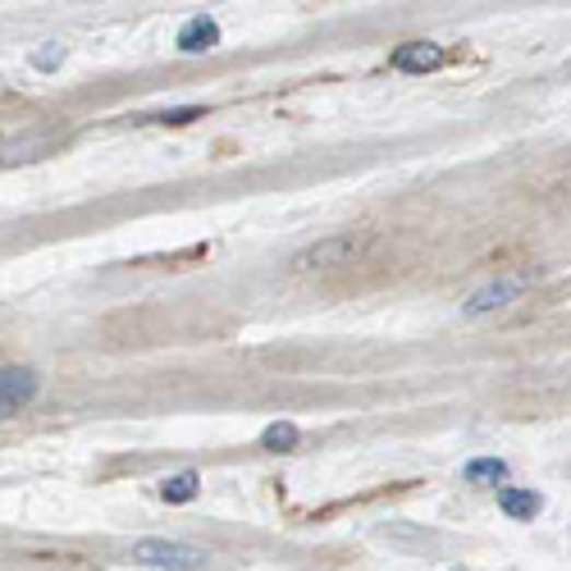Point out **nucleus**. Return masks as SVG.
<instances>
[{"instance_id": "3", "label": "nucleus", "mask_w": 571, "mask_h": 571, "mask_svg": "<svg viewBox=\"0 0 571 571\" xmlns=\"http://www.w3.org/2000/svg\"><path fill=\"white\" fill-rule=\"evenodd\" d=\"M361 252H366V238H361V233H329V238H316L311 247H302V252L293 256V270L311 275V270L352 266Z\"/></svg>"}, {"instance_id": "9", "label": "nucleus", "mask_w": 571, "mask_h": 571, "mask_svg": "<svg viewBox=\"0 0 571 571\" xmlns=\"http://www.w3.org/2000/svg\"><path fill=\"white\" fill-rule=\"evenodd\" d=\"M298 444H302V430L293 421H270L261 430V448H270V453H293Z\"/></svg>"}, {"instance_id": "8", "label": "nucleus", "mask_w": 571, "mask_h": 571, "mask_svg": "<svg viewBox=\"0 0 571 571\" xmlns=\"http://www.w3.org/2000/svg\"><path fill=\"white\" fill-rule=\"evenodd\" d=\"M197 489H201V476H197V471H174V476L161 480V499H165V503H193Z\"/></svg>"}, {"instance_id": "12", "label": "nucleus", "mask_w": 571, "mask_h": 571, "mask_svg": "<svg viewBox=\"0 0 571 571\" xmlns=\"http://www.w3.org/2000/svg\"><path fill=\"white\" fill-rule=\"evenodd\" d=\"M65 60V50L60 46H50V50H37V69H56Z\"/></svg>"}, {"instance_id": "7", "label": "nucleus", "mask_w": 571, "mask_h": 571, "mask_svg": "<svg viewBox=\"0 0 571 571\" xmlns=\"http://www.w3.org/2000/svg\"><path fill=\"white\" fill-rule=\"evenodd\" d=\"M499 508H503V516H512V522H531V516H535L544 503H539V494H535V489H516V485H503V489H499Z\"/></svg>"}, {"instance_id": "11", "label": "nucleus", "mask_w": 571, "mask_h": 571, "mask_svg": "<svg viewBox=\"0 0 571 571\" xmlns=\"http://www.w3.org/2000/svg\"><path fill=\"white\" fill-rule=\"evenodd\" d=\"M155 119H161V124H193V119H201V106H178V110H165Z\"/></svg>"}, {"instance_id": "4", "label": "nucleus", "mask_w": 571, "mask_h": 571, "mask_svg": "<svg viewBox=\"0 0 571 571\" xmlns=\"http://www.w3.org/2000/svg\"><path fill=\"white\" fill-rule=\"evenodd\" d=\"M37 398V371L33 366H0V421L14 417L19 407Z\"/></svg>"}, {"instance_id": "1", "label": "nucleus", "mask_w": 571, "mask_h": 571, "mask_svg": "<svg viewBox=\"0 0 571 571\" xmlns=\"http://www.w3.org/2000/svg\"><path fill=\"white\" fill-rule=\"evenodd\" d=\"M535 283H539V270H535V266L503 270V275H494L489 283H480V289L462 302V311H466V316H489V311H499V306L516 302L526 289H535Z\"/></svg>"}, {"instance_id": "10", "label": "nucleus", "mask_w": 571, "mask_h": 571, "mask_svg": "<svg viewBox=\"0 0 571 571\" xmlns=\"http://www.w3.org/2000/svg\"><path fill=\"white\" fill-rule=\"evenodd\" d=\"M466 480H471V485H503L508 480V462H499V457L466 462Z\"/></svg>"}, {"instance_id": "5", "label": "nucleus", "mask_w": 571, "mask_h": 571, "mask_svg": "<svg viewBox=\"0 0 571 571\" xmlns=\"http://www.w3.org/2000/svg\"><path fill=\"white\" fill-rule=\"evenodd\" d=\"M215 46H220V23L211 14H193L178 28V50H188V56H201V50H215Z\"/></svg>"}, {"instance_id": "2", "label": "nucleus", "mask_w": 571, "mask_h": 571, "mask_svg": "<svg viewBox=\"0 0 571 571\" xmlns=\"http://www.w3.org/2000/svg\"><path fill=\"white\" fill-rule=\"evenodd\" d=\"M133 562L155 567V571H201L211 562V553L197 549V544H184V539H138Z\"/></svg>"}, {"instance_id": "6", "label": "nucleus", "mask_w": 571, "mask_h": 571, "mask_svg": "<svg viewBox=\"0 0 571 571\" xmlns=\"http://www.w3.org/2000/svg\"><path fill=\"white\" fill-rule=\"evenodd\" d=\"M444 65V46H434V42H407L394 50V69L403 73H430Z\"/></svg>"}]
</instances>
